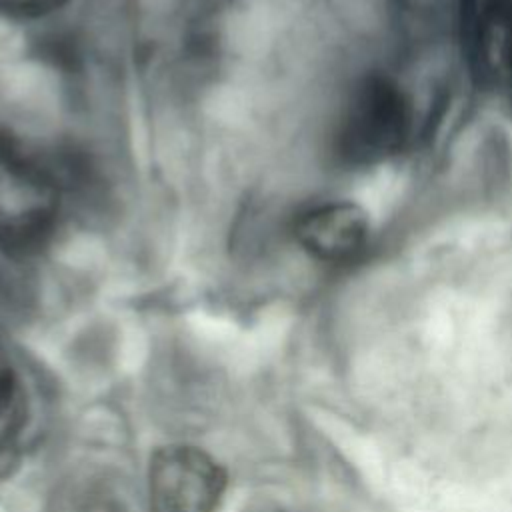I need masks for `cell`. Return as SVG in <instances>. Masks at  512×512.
Here are the masks:
<instances>
[{
    "instance_id": "cell-1",
    "label": "cell",
    "mask_w": 512,
    "mask_h": 512,
    "mask_svg": "<svg viewBox=\"0 0 512 512\" xmlns=\"http://www.w3.org/2000/svg\"><path fill=\"white\" fill-rule=\"evenodd\" d=\"M60 214L58 182L32 154L0 136V248L30 254L52 236Z\"/></svg>"
},
{
    "instance_id": "cell-2",
    "label": "cell",
    "mask_w": 512,
    "mask_h": 512,
    "mask_svg": "<svg viewBox=\"0 0 512 512\" xmlns=\"http://www.w3.org/2000/svg\"><path fill=\"white\" fill-rule=\"evenodd\" d=\"M412 108L390 78L372 74L350 92L334 136L336 154L350 166H372L396 154L408 140Z\"/></svg>"
},
{
    "instance_id": "cell-3",
    "label": "cell",
    "mask_w": 512,
    "mask_h": 512,
    "mask_svg": "<svg viewBox=\"0 0 512 512\" xmlns=\"http://www.w3.org/2000/svg\"><path fill=\"white\" fill-rule=\"evenodd\" d=\"M226 484L224 470L194 446H164L148 468L150 512H214Z\"/></svg>"
},
{
    "instance_id": "cell-4",
    "label": "cell",
    "mask_w": 512,
    "mask_h": 512,
    "mask_svg": "<svg viewBox=\"0 0 512 512\" xmlns=\"http://www.w3.org/2000/svg\"><path fill=\"white\" fill-rule=\"evenodd\" d=\"M462 40L484 84H512V0H462Z\"/></svg>"
},
{
    "instance_id": "cell-5",
    "label": "cell",
    "mask_w": 512,
    "mask_h": 512,
    "mask_svg": "<svg viewBox=\"0 0 512 512\" xmlns=\"http://www.w3.org/2000/svg\"><path fill=\"white\" fill-rule=\"evenodd\" d=\"M294 232L310 256L338 264L354 260L366 248L370 222L352 202H328L302 214Z\"/></svg>"
},
{
    "instance_id": "cell-6",
    "label": "cell",
    "mask_w": 512,
    "mask_h": 512,
    "mask_svg": "<svg viewBox=\"0 0 512 512\" xmlns=\"http://www.w3.org/2000/svg\"><path fill=\"white\" fill-rule=\"evenodd\" d=\"M66 2L68 0H0V12L10 18L26 20L50 14Z\"/></svg>"
},
{
    "instance_id": "cell-7",
    "label": "cell",
    "mask_w": 512,
    "mask_h": 512,
    "mask_svg": "<svg viewBox=\"0 0 512 512\" xmlns=\"http://www.w3.org/2000/svg\"><path fill=\"white\" fill-rule=\"evenodd\" d=\"M16 394H18L16 374L10 364L8 354L4 352V348L0 344V422L12 412Z\"/></svg>"
},
{
    "instance_id": "cell-8",
    "label": "cell",
    "mask_w": 512,
    "mask_h": 512,
    "mask_svg": "<svg viewBox=\"0 0 512 512\" xmlns=\"http://www.w3.org/2000/svg\"><path fill=\"white\" fill-rule=\"evenodd\" d=\"M88 512H124V510L110 500H96L92 506H88Z\"/></svg>"
}]
</instances>
